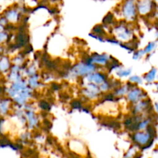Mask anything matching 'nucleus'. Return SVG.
Wrapping results in <instances>:
<instances>
[{
    "label": "nucleus",
    "mask_w": 158,
    "mask_h": 158,
    "mask_svg": "<svg viewBox=\"0 0 158 158\" xmlns=\"http://www.w3.org/2000/svg\"><path fill=\"white\" fill-rule=\"evenodd\" d=\"M97 66L96 65L82 61L74 65L69 70L66 71V76L68 78H77L79 77H86L96 72Z\"/></svg>",
    "instance_id": "f257e3e1"
},
{
    "label": "nucleus",
    "mask_w": 158,
    "mask_h": 158,
    "mask_svg": "<svg viewBox=\"0 0 158 158\" xmlns=\"http://www.w3.org/2000/svg\"><path fill=\"white\" fill-rule=\"evenodd\" d=\"M154 139H155V137L151 135L147 130L142 131H137V132L134 133L132 135L133 141L134 142L136 146L140 148V149L151 142L154 141Z\"/></svg>",
    "instance_id": "f03ea898"
},
{
    "label": "nucleus",
    "mask_w": 158,
    "mask_h": 158,
    "mask_svg": "<svg viewBox=\"0 0 158 158\" xmlns=\"http://www.w3.org/2000/svg\"><path fill=\"white\" fill-rule=\"evenodd\" d=\"M111 61V56L108 54H99V53H93L85 59L84 62L96 65V66H108Z\"/></svg>",
    "instance_id": "7ed1b4c3"
},
{
    "label": "nucleus",
    "mask_w": 158,
    "mask_h": 158,
    "mask_svg": "<svg viewBox=\"0 0 158 158\" xmlns=\"http://www.w3.org/2000/svg\"><path fill=\"white\" fill-rule=\"evenodd\" d=\"M127 96V100L132 104L138 103L140 100L148 99V94L138 86H135L132 89H131Z\"/></svg>",
    "instance_id": "20e7f679"
},
{
    "label": "nucleus",
    "mask_w": 158,
    "mask_h": 158,
    "mask_svg": "<svg viewBox=\"0 0 158 158\" xmlns=\"http://www.w3.org/2000/svg\"><path fill=\"white\" fill-rule=\"evenodd\" d=\"M83 80L87 81L88 83H92L97 85V86H100L103 83L107 81L108 77L106 73H104L94 72L93 73L85 77V78Z\"/></svg>",
    "instance_id": "39448f33"
},
{
    "label": "nucleus",
    "mask_w": 158,
    "mask_h": 158,
    "mask_svg": "<svg viewBox=\"0 0 158 158\" xmlns=\"http://www.w3.org/2000/svg\"><path fill=\"white\" fill-rule=\"evenodd\" d=\"M116 32V37H117L119 41H123L124 43H127V41L131 40L132 38L133 32L130 29H127V27L123 26H120L115 29Z\"/></svg>",
    "instance_id": "423d86ee"
},
{
    "label": "nucleus",
    "mask_w": 158,
    "mask_h": 158,
    "mask_svg": "<svg viewBox=\"0 0 158 158\" xmlns=\"http://www.w3.org/2000/svg\"><path fill=\"white\" fill-rule=\"evenodd\" d=\"M123 15L129 20H132L135 16L136 10L132 0L128 1L123 7Z\"/></svg>",
    "instance_id": "0eeeda50"
},
{
    "label": "nucleus",
    "mask_w": 158,
    "mask_h": 158,
    "mask_svg": "<svg viewBox=\"0 0 158 158\" xmlns=\"http://www.w3.org/2000/svg\"><path fill=\"white\" fill-rule=\"evenodd\" d=\"M26 117L29 129H34L35 127H37L39 123V118L34 110H26Z\"/></svg>",
    "instance_id": "6e6552de"
},
{
    "label": "nucleus",
    "mask_w": 158,
    "mask_h": 158,
    "mask_svg": "<svg viewBox=\"0 0 158 158\" xmlns=\"http://www.w3.org/2000/svg\"><path fill=\"white\" fill-rule=\"evenodd\" d=\"M157 75V69L155 67L151 68V69L150 71H148L144 76H143V80H145L148 83H151L153 82H154L156 77Z\"/></svg>",
    "instance_id": "1a4fd4ad"
},
{
    "label": "nucleus",
    "mask_w": 158,
    "mask_h": 158,
    "mask_svg": "<svg viewBox=\"0 0 158 158\" xmlns=\"http://www.w3.org/2000/svg\"><path fill=\"white\" fill-rule=\"evenodd\" d=\"M40 85V76L39 75H34L32 77H29V80H28V86L31 88V89H35L38 88Z\"/></svg>",
    "instance_id": "9d476101"
},
{
    "label": "nucleus",
    "mask_w": 158,
    "mask_h": 158,
    "mask_svg": "<svg viewBox=\"0 0 158 158\" xmlns=\"http://www.w3.org/2000/svg\"><path fill=\"white\" fill-rule=\"evenodd\" d=\"M132 72V69H123V68H120L119 69H117L116 74L120 78H123V77H129L131 74Z\"/></svg>",
    "instance_id": "9b49d317"
},
{
    "label": "nucleus",
    "mask_w": 158,
    "mask_h": 158,
    "mask_svg": "<svg viewBox=\"0 0 158 158\" xmlns=\"http://www.w3.org/2000/svg\"><path fill=\"white\" fill-rule=\"evenodd\" d=\"M151 3L149 2H143L139 6V12L141 14H146L151 10Z\"/></svg>",
    "instance_id": "f8f14e48"
},
{
    "label": "nucleus",
    "mask_w": 158,
    "mask_h": 158,
    "mask_svg": "<svg viewBox=\"0 0 158 158\" xmlns=\"http://www.w3.org/2000/svg\"><path fill=\"white\" fill-rule=\"evenodd\" d=\"M9 66H10V63H9V59L7 57H3L0 60V70L2 72L6 71L9 69Z\"/></svg>",
    "instance_id": "ddd939ff"
},
{
    "label": "nucleus",
    "mask_w": 158,
    "mask_h": 158,
    "mask_svg": "<svg viewBox=\"0 0 158 158\" xmlns=\"http://www.w3.org/2000/svg\"><path fill=\"white\" fill-rule=\"evenodd\" d=\"M137 148H138V147L136 146V145L131 147V148L128 150L127 152L124 154L123 158H134L137 154H138L137 151Z\"/></svg>",
    "instance_id": "4468645a"
},
{
    "label": "nucleus",
    "mask_w": 158,
    "mask_h": 158,
    "mask_svg": "<svg viewBox=\"0 0 158 158\" xmlns=\"http://www.w3.org/2000/svg\"><path fill=\"white\" fill-rule=\"evenodd\" d=\"M9 100H4L0 103V112L2 114H6L9 110Z\"/></svg>",
    "instance_id": "2eb2a0df"
},
{
    "label": "nucleus",
    "mask_w": 158,
    "mask_h": 158,
    "mask_svg": "<svg viewBox=\"0 0 158 158\" xmlns=\"http://www.w3.org/2000/svg\"><path fill=\"white\" fill-rule=\"evenodd\" d=\"M156 47H157V43H156V42H150V43L147 45L146 47L143 49V50H144L145 53L146 54H150L155 49Z\"/></svg>",
    "instance_id": "dca6fc26"
},
{
    "label": "nucleus",
    "mask_w": 158,
    "mask_h": 158,
    "mask_svg": "<svg viewBox=\"0 0 158 158\" xmlns=\"http://www.w3.org/2000/svg\"><path fill=\"white\" fill-rule=\"evenodd\" d=\"M130 83H133L134 85H137V84H142L143 83V79L141 78L140 77L137 75H134L132 76L129 78V81Z\"/></svg>",
    "instance_id": "f3484780"
},
{
    "label": "nucleus",
    "mask_w": 158,
    "mask_h": 158,
    "mask_svg": "<svg viewBox=\"0 0 158 158\" xmlns=\"http://www.w3.org/2000/svg\"><path fill=\"white\" fill-rule=\"evenodd\" d=\"M36 73H37V69L35 67V65H31V66H28L26 69V75L29 76V77H32L34 75H36Z\"/></svg>",
    "instance_id": "a211bd4d"
},
{
    "label": "nucleus",
    "mask_w": 158,
    "mask_h": 158,
    "mask_svg": "<svg viewBox=\"0 0 158 158\" xmlns=\"http://www.w3.org/2000/svg\"><path fill=\"white\" fill-rule=\"evenodd\" d=\"M39 106L40 107V109L43 110V111H49L51 109V105L50 103H48L47 101H45V100H41V101L39 103Z\"/></svg>",
    "instance_id": "6ab92c4d"
},
{
    "label": "nucleus",
    "mask_w": 158,
    "mask_h": 158,
    "mask_svg": "<svg viewBox=\"0 0 158 158\" xmlns=\"http://www.w3.org/2000/svg\"><path fill=\"white\" fill-rule=\"evenodd\" d=\"M71 106L74 110H83V103L79 100H75L71 103Z\"/></svg>",
    "instance_id": "aec40b11"
},
{
    "label": "nucleus",
    "mask_w": 158,
    "mask_h": 158,
    "mask_svg": "<svg viewBox=\"0 0 158 158\" xmlns=\"http://www.w3.org/2000/svg\"><path fill=\"white\" fill-rule=\"evenodd\" d=\"M145 55H146V53H145L143 49H138V50H137L136 52H134V55H133V59L135 60H139V59L142 58V57Z\"/></svg>",
    "instance_id": "412c9836"
},
{
    "label": "nucleus",
    "mask_w": 158,
    "mask_h": 158,
    "mask_svg": "<svg viewBox=\"0 0 158 158\" xmlns=\"http://www.w3.org/2000/svg\"><path fill=\"white\" fill-rule=\"evenodd\" d=\"M93 33L103 36V35H105V31L100 26H96L93 29Z\"/></svg>",
    "instance_id": "4be33fe9"
},
{
    "label": "nucleus",
    "mask_w": 158,
    "mask_h": 158,
    "mask_svg": "<svg viewBox=\"0 0 158 158\" xmlns=\"http://www.w3.org/2000/svg\"><path fill=\"white\" fill-rule=\"evenodd\" d=\"M6 17L9 20H16L17 18H18V13H17L16 11H10V12H9L7 13Z\"/></svg>",
    "instance_id": "5701e85b"
},
{
    "label": "nucleus",
    "mask_w": 158,
    "mask_h": 158,
    "mask_svg": "<svg viewBox=\"0 0 158 158\" xmlns=\"http://www.w3.org/2000/svg\"><path fill=\"white\" fill-rule=\"evenodd\" d=\"M106 43H109L110 44L113 45H117V46H120L121 44V42H120L119 40H117V39L115 38H110V37H107L106 38Z\"/></svg>",
    "instance_id": "b1692460"
},
{
    "label": "nucleus",
    "mask_w": 158,
    "mask_h": 158,
    "mask_svg": "<svg viewBox=\"0 0 158 158\" xmlns=\"http://www.w3.org/2000/svg\"><path fill=\"white\" fill-rule=\"evenodd\" d=\"M89 35H90L91 37H93V38L95 39V40H98L100 43H104V42H106V39L104 38V36H102V35H99L94 33H89Z\"/></svg>",
    "instance_id": "393cba45"
},
{
    "label": "nucleus",
    "mask_w": 158,
    "mask_h": 158,
    "mask_svg": "<svg viewBox=\"0 0 158 158\" xmlns=\"http://www.w3.org/2000/svg\"><path fill=\"white\" fill-rule=\"evenodd\" d=\"M112 19H113V15H111V14H108V15L103 19V23L107 24V23H110V22L112 21Z\"/></svg>",
    "instance_id": "a878e982"
},
{
    "label": "nucleus",
    "mask_w": 158,
    "mask_h": 158,
    "mask_svg": "<svg viewBox=\"0 0 158 158\" xmlns=\"http://www.w3.org/2000/svg\"><path fill=\"white\" fill-rule=\"evenodd\" d=\"M7 39V34L4 33V32H0V43L5 41Z\"/></svg>",
    "instance_id": "bb28decb"
},
{
    "label": "nucleus",
    "mask_w": 158,
    "mask_h": 158,
    "mask_svg": "<svg viewBox=\"0 0 158 158\" xmlns=\"http://www.w3.org/2000/svg\"><path fill=\"white\" fill-rule=\"evenodd\" d=\"M52 88L53 90H59L60 88V85L57 84V83H52Z\"/></svg>",
    "instance_id": "cd10ccee"
},
{
    "label": "nucleus",
    "mask_w": 158,
    "mask_h": 158,
    "mask_svg": "<svg viewBox=\"0 0 158 158\" xmlns=\"http://www.w3.org/2000/svg\"><path fill=\"white\" fill-rule=\"evenodd\" d=\"M154 109L156 110V113H157V120L158 121V102H156L154 103Z\"/></svg>",
    "instance_id": "c85d7f7f"
},
{
    "label": "nucleus",
    "mask_w": 158,
    "mask_h": 158,
    "mask_svg": "<svg viewBox=\"0 0 158 158\" xmlns=\"http://www.w3.org/2000/svg\"><path fill=\"white\" fill-rule=\"evenodd\" d=\"M2 29H3V26H2V24H1V23H0V30H2Z\"/></svg>",
    "instance_id": "c756f323"
},
{
    "label": "nucleus",
    "mask_w": 158,
    "mask_h": 158,
    "mask_svg": "<svg viewBox=\"0 0 158 158\" xmlns=\"http://www.w3.org/2000/svg\"><path fill=\"white\" fill-rule=\"evenodd\" d=\"M70 158H80V157H77H77H73V156H72V157H70Z\"/></svg>",
    "instance_id": "7c9ffc66"
},
{
    "label": "nucleus",
    "mask_w": 158,
    "mask_h": 158,
    "mask_svg": "<svg viewBox=\"0 0 158 158\" xmlns=\"http://www.w3.org/2000/svg\"><path fill=\"white\" fill-rule=\"evenodd\" d=\"M157 90L158 91V84H157Z\"/></svg>",
    "instance_id": "2f4dec72"
}]
</instances>
